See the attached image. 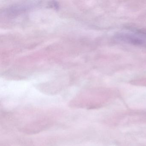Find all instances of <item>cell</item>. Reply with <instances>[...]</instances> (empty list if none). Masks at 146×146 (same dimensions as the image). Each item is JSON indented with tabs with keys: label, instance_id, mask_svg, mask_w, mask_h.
<instances>
[{
	"label": "cell",
	"instance_id": "cell-1",
	"mask_svg": "<svg viewBox=\"0 0 146 146\" xmlns=\"http://www.w3.org/2000/svg\"><path fill=\"white\" fill-rule=\"evenodd\" d=\"M115 38L120 41L132 45L143 46L146 44L145 40L131 34L120 33L116 35Z\"/></svg>",
	"mask_w": 146,
	"mask_h": 146
}]
</instances>
